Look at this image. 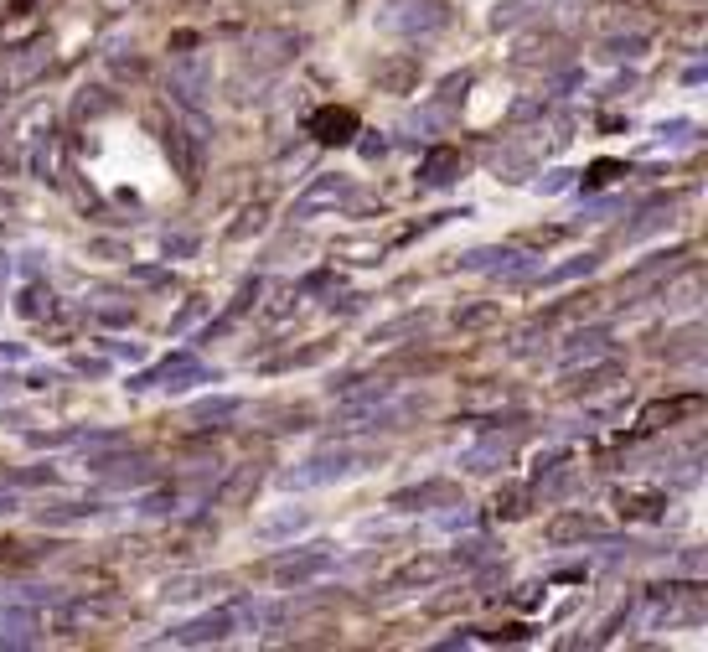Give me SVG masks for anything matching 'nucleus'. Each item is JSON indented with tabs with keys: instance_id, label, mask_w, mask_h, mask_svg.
<instances>
[{
	"instance_id": "obj_1",
	"label": "nucleus",
	"mask_w": 708,
	"mask_h": 652,
	"mask_svg": "<svg viewBox=\"0 0 708 652\" xmlns=\"http://www.w3.org/2000/svg\"><path fill=\"white\" fill-rule=\"evenodd\" d=\"M311 130L321 145H347L352 135H357V109H347V104H326V109H316L311 114Z\"/></svg>"
}]
</instances>
